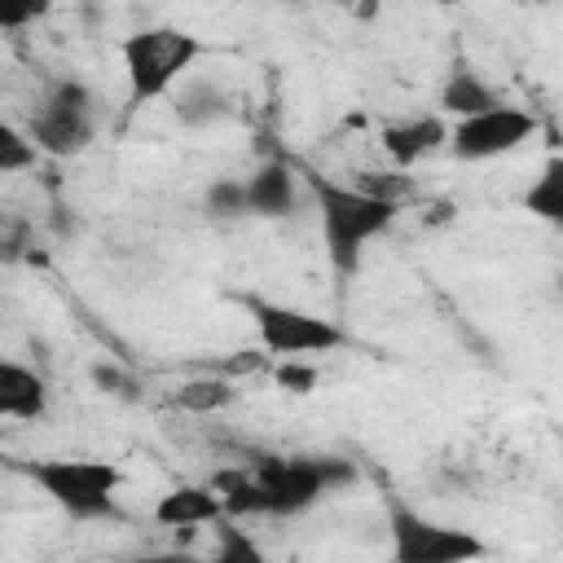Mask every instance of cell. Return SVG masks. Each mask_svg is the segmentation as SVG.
I'll use <instances>...</instances> for the list:
<instances>
[{
    "label": "cell",
    "mask_w": 563,
    "mask_h": 563,
    "mask_svg": "<svg viewBox=\"0 0 563 563\" xmlns=\"http://www.w3.org/2000/svg\"><path fill=\"white\" fill-rule=\"evenodd\" d=\"M202 53H207V44L185 26H141V31L123 35L119 57H123L132 106L167 97L194 70V62Z\"/></svg>",
    "instance_id": "obj_4"
},
{
    "label": "cell",
    "mask_w": 563,
    "mask_h": 563,
    "mask_svg": "<svg viewBox=\"0 0 563 563\" xmlns=\"http://www.w3.org/2000/svg\"><path fill=\"white\" fill-rule=\"evenodd\" d=\"M224 515L229 510H224V497L216 493V484H176L154 501V523L158 528L194 532V528H207V523L216 528Z\"/></svg>",
    "instance_id": "obj_11"
},
{
    "label": "cell",
    "mask_w": 563,
    "mask_h": 563,
    "mask_svg": "<svg viewBox=\"0 0 563 563\" xmlns=\"http://www.w3.org/2000/svg\"><path fill=\"white\" fill-rule=\"evenodd\" d=\"M211 559H216V563H260L264 550L246 537V528H238L233 515H224V519L216 523V550H211Z\"/></svg>",
    "instance_id": "obj_16"
},
{
    "label": "cell",
    "mask_w": 563,
    "mask_h": 563,
    "mask_svg": "<svg viewBox=\"0 0 563 563\" xmlns=\"http://www.w3.org/2000/svg\"><path fill=\"white\" fill-rule=\"evenodd\" d=\"M532 4H545V0H532Z\"/></svg>",
    "instance_id": "obj_26"
},
{
    "label": "cell",
    "mask_w": 563,
    "mask_h": 563,
    "mask_svg": "<svg viewBox=\"0 0 563 563\" xmlns=\"http://www.w3.org/2000/svg\"><path fill=\"white\" fill-rule=\"evenodd\" d=\"M242 308L255 321V339L268 356H321V352H339L347 343V330L334 325L330 317H317L308 308H290V303H273L260 295H242Z\"/></svg>",
    "instance_id": "obj_7"
},
{
    "label": "cell",
    "mask_w": 563,
    "mask_h": 563,
    "mask_svg": "<svg viewBox=\"0 0 563 563\" xmlns=\"http://www.w3.org/2000/svg\"><path fill=\"white\" fill-rule=\"evenodd\" d=\"M238 400V387H233V378H224V374H207V378H189V383H180L176 391H172V405L176 409H185V413H220V409H229Z\"/></svg>",
    "instance_id": "obj_15"
},
{
    "label": "cell",
    "mask_w": 563,
    "mask_h": 563,
    "mask_svg": "<svg viewBox=\"0 0 563 563\" xmlns=\"http://www.w3.org/2000/svg\"><path fill=\"white\" fill-rule=\"evenodd\" d=\"M264 356H268V352H238V356L220 361V365H216V374H224V378H238V374H255V369H264Z\"/></svg>",
    "instance_id": "obj_22"
},
{
    "label": "cell",
    "mask_w": 563,
    "mask_h": 563,
    "mask_svg": "<svg viewBox=\"0 0 563 563\" xmlns=\"http://www.w3.org/2000/svg\"><path fill=\"white\" fill-rule=\"evenodd\" d=\"M53 0H0V31H22L48 18Z\"/></svg>",
    "instance_id": "obj_21"
},
{
    "label": "cell",
    "mask_w": 563,
    "mask_h": 563,
    "mask_svg": "<svg viewBox=\"0 0 563 563\" xmlns=\"http://www.w3.org/2000/svg\"><path fill=\"white\" fill-rule=\"evenodd\" d=\"M383 515H387V537H391L396 563H466V559L488 554V541H479L471 528H449V523L413 510L396 493L383 501Z\"/></svg>",
    "instance_id": "obj_6"
},
{
    "label": "cell",
    "mask_w": 563,
    "mask_h": 563,
    "mask_svg": "<svg viewBox=\"0 0 563 563\" xmlns=\"http://www.w3.org/2000/svg\"><path fill=\"white\" fill-rule=\"evenodd\" d=\"M356 185L369 189V194H378V198H391V202H400V198L413 194V180L405 176V167H391V172H361Z\"/></svg>",
    "instance_id": "obj_19"
},
{
    "label": "cell",
    "mask_w": 563,
    "mask_h": 563,
    "mask_svg": "<svg viewBox=\"0 0 563 563\" xmlns=\"http://www.w3.org/2000/svg\"><path fill=\"white\" fill-rule=\"evenodd\" d=\"M92 383H97L101 391H114V396H132V387H136V383H132L123 369H114V365H97V369H92Z\"/></svg>",
    "instance_id": "obj_23"
},
{
    "label": "cell",
    "mask_w": 563,
    "mask_h": 563,
    "mask_svg": "<svg viewBox=\"0 0 563 563\" xmlns=\"http://www.w3.org/2000/svg\"><path fill=\"white\" fill-rule=\"evenodd\" d=\"M286 4H303V0H286Z\"/></svg>",
    "instance_id": "obj_25"
},
{
    "label": "cell",
    "mask_w": 563,
    "mask_h": 563,
    "mask_svg": "<svg viewBox=\"0 0 563 563\" xmlns=\"http://www.w3.org/2000/svg\"><path fill=\"white\" fill-rule=\"evenodd\" d=\"M273 378H277V387H286V391H312L317 387V365L308 361V356H282L277 361V369H273Z\"/></svg>",
    "instance_id": "obj_20"
},
{
    "label": "cell",
    "mask_w": 563,
    "mask_h": 563,
    "mask_svg": "<svg viewBox=\"0 0 563 563\" xmlns=\"http://www.w3.org/2000/svg\"><path fill=\"white\" fill-rule=\"evenodd\" d=\"M207 216H216V220H238V216H246V185L238 180V176H224V180H216L211 189H207Z\"/></svg>",
    "instance_id": "obj_18"
},
{
    "label": "cell",
    "mask_w": 563,
    "mask_h": 563,
    "mask_svg": "<svg viewBox=\"0 0 563 563\" xmlns=\"http://www.w3.org/2000/svg\"><path fill=\"white\" fill-rule=\"evenodd\" d=\"M0 413L35 422L48 413V378L22 361H0Z\"/></svg>",
    "instance_id": "obj_12"
},
{
    "label": "cell",
    "mask_w": 563,
    "mask_h": 563,
    "mask_svg": "<svg viewBox=\"0 0 563 563\" xmlns=\"http://www.w3.org/2000/svg\"><path fill=\"white\" fill-rule=\"evenodd\" d=\"M523 211L550 229H563V154H545L537 176L523 189Z\"/></svg>",
    "instance_id": "obj_14"
},
{
    "label": "cell",
    "mask_w": 563,
    "mask_h": 563,
    "mask_svg": "<svg viewBox=\"0 0 563 563\" xmlns=\"http://www.w3.org/2000/svg\"><path fill=\"white\" fill-rule=\"evenodd\" d=\"M26 132L40 145V154H48V158L84 154L92 145V136H97V97H92V88L84 79H70V75L53 79L35 97Z\"/></svg>",
    "instance_id": "obj_5"
},
{
    "label": "cell",
    "mask_w": 563,
    "mask_h": 563,
    "mask_svg": "<svg viewBox=\"0 0 563 563\" xmlns=\"http://www.w3.org/2000/svg\"><path fill=\"white\" fill-rule=\"evenodd\" d=\"M35 154H40V145L31 141V132H18L13 123H4L0 128V172H26V167H35Z\"/></svg>",
    "instance_id": "obj_17"
},
{
    "label": "cell",
    "mask_w": 563,
    "mask_h": 563,
    "mask_svg": "<svg viewBox=\"0 0 563 563\" xmlns=\"http://www.w3.org/2000/svg\"><path fill=\"white\" fill-rule=\"evenodd\" d=\"M260 493H264V515L268 519H290L312 510L321 497L356 484V466L334 453H260L251 462Z\"/></svg>",
    "instance_id": "obj_3"
},
{
    "label": "cell",
    "mask_w": 563,
    "mask_h": 563,
    "mask_svg": "<svg viewBox=\"0 0 563 563\" xmlns=\"http://www.w3.org/2000/svg\"><path fill=\"white\" fill-rule=\"evenodd\" d=\"M501 101H506V97H501L479 70H471L466 62H457V66L449 70L444 88H440V114H449V119H466V114L493 110V106H501Z\"/></svg>",
    "instance_id": "obj_13"
},
{
    "label": "cell",
    "mask_w": 563,
    "mask_h": 563,
    "mask_svg": "<svg viewBox=\"0 0 563 563\" xmlns=\"http://www.w3.org/2000/svg\"><path fill=\"white\" fill-rule=\"evenodd\" d=\"M22 475L70 519L97 523V519H119V488H123V466L106 457H35L22 462Z\"/></svg>",
    "instance_id": "obj_2"
},
{
    "label": "cell",
    "mask_w": 563,
    "mask_h": 563,
    "mask_svg": "<svg viewBox=\"0 0 563 563\" xmlns=\"http://www.w3.org/2000/svg\"><path fill=\"white\" fill-rule=\"evenodd\" d=\"M537 114L523 110V106H493V110H479V114H466V119H453L449 123V154L457 163H488V158H506L515 154L523 141L537 136Z\"/></svg>",
    "instance_id": "obj_8"
},
{
    "label": "cell",
    "mask_w": 563,
    "mask_h": 563,
    "mask_svg": "<svg viewBox=\"0 0 563 563\" xmlns=\"http://www.w3.org/2000/svg\"><path fill=\"white\" fill-rule=\"evenodd\" d=\"M246 216L286 220L299 211V172L286 158H264L246 180Z\"/></svg>",
    "instance_id": "obj_9"
},
{
    "label": "cell",
    "mask_w": 563,
    "mask_h": 563,
    "mask_svg": "<svg viewBox=\"0 0 563 563\" xmlns=\"http://www.w3.org/2000/svg\"><path fill=\"white\" fill-rule=\"evenodd\" d=\"M554 290H559V299H563V273H559V282H554Z\"/></svg>",
    "instance_id": "obj_24"
},
{
    "label": "cell",
    "mask_w": 563,
    "mask_h": 563,
    "mask_svg": "<svg viewBox=\"0 0 563 563\" xmlns=\"http://www.w3.org/2000/svg\"><path fill=\"white\" fill-rule=\"evenodd\" d=\"M317 220H321V242H325V260L334 268V277H352L365 260V246L374 238H383L396 224L400 202L378 198L361 185H343L325 172H303Z\"/></svg>",
    "instance_id": "obj_1"
},
{
    "label": "cell",
    "mask_w": 563,
    "mask_h": 563,
    "mask_svg": "<svg viewBox=\"0 0 563 563\" xmlns=\"http://www.w3.org/2000/svg\"><path fill=\"white\" fill-rule=\"evenodd\" d=\"M378 145L391 158V167H413V163H422V158H431L435 150L449 145V123H444V114L396 119V123H383Z\"/></svg>",
    "instance_id": "obj_10"
}]
</instances>
